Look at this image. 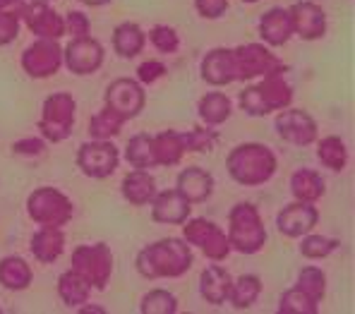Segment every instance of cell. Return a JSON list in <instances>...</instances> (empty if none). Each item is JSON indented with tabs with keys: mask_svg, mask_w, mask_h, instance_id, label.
Returning a JSON list of instances; mask_svg holds the SVG:
<instances>
[{
	"mask_svg": "<svg viewBox=\"0 0 355 314\" xmlns=\"http://www.w3.org/2000/svg\"><path fill=\"white\" fill-rule=\"evenodd\" d=\"M175 190L190 204H202L211 197L214 177H211V173H207L202 168H185L178 175Z\"/></svg>",
	"mask_w": 355,
	"mask_h": 314,
	"instance_id": "cell-21",
	"label": "cell"
},
{
	"mask_svg": "<svg viewBox=\"0 0 355 314\" xmlns=\"http://www.w3.org/2000/svg\"><path fill=\"white\" fill-rule=\"evenodd\" d=\"M65 250V233L55 226H41L31 235V254L41 264H53Z\"/></svg>",
	"mask_w": 355,
	"mask_h": 314,
	"instance_id": "cell-23",
	"label": "cell"
},
{
	"mask_svg": "<svg viewBox=\"0 0 355 314\" xmlns=\"http://www.w3.org/2000/svg\"><path fill=\"white\" fill-rule=\"evenodd\" d=\"M228 243L240 254H257L266 243V230L257 207L240 202L228 213Z\"/></svg>",
	"mask_w": 355,
	"mask_h": 314,
	"instance_id": "cell-4",
	"label": "cell"
},
{
	"mask_svg": "<svg viewBox=\"0 0 355 314\" xmlns=\"http://www.w3.org/2000/svg\"><path fill=\"white\" fill-rule=\"evenodd\" d=\"M192 204L185 200L178 190L156 192L151 200V218L156 223H168V226H182L190 218Z\"/></svg>",
	"mask_w": 355,
	"mask_h": 314,
	"instance_id": "cell-18",
	"label": "cell"
},
{
	"mask_svg": "<svg viewBox=\"0 0 355 314\" xmlns=\"http://www.w3.org/2000/svg\"><path fill=\"white\" fill-rule=\"evenodd\" d=\"M317 221H320V211L315 209V204L297 200L281 209V213L276 216V226L286 238H302V235L312 233Z\"/></svg>",
	"mask_w": 355,
	"mask_h": 314,
	"instance_id": "cell-17",
	"label": "cell"
},
{
	"mask_svg": "<svg viewBox=\"0 0 355 314\" xmlns=\"http://www.w3.org/2000/svg\"><path fill=\"white\" fill-rule=\"evenodd\" d=\"M240 108L252 118H262L271 111H284L293 101V89L286 82L284 72H271L262 77V82L254 87H248L238 96Z\"/></svg>",
	"mask_w": 355,
	"mask_h": 314,
	"instance_id": "cell-3",
	"label": "cell"
},
{
	"mask_svg": "<svg viewBox=\"0 0 355 314\" xmlns=\"http://www.w3.org/2000/svg\"><path fill=\"white\" fill-rule=\"evenodd\" d=\"M106 106L111 111H116L120 118L128 123L135 115L142 113L144 108V89L137 80H128V77H120L113 80L106 89Z\"/></svg>",
	"mask_w": 355,
	"mask_h": 314,
	"instance_id": "cell-13",
	"label": "cell"
},
{
	"mask_svg": "<svg viewBox=\"0 0 355 314\" xmlns=\"http://www.w3.org/2000/svg\"><path fill=\"white\" fill-rule=\"evenodd\" d=\"M62 65L72 75H94L103 65V46L92 36L72 39L62 49Z\"/></svg>",
	"mask_w": 355,
	"mask_h": 314,
	"instance_id": "cell-12",
	"label": "cell"
},
{
	"mask_svg": "<svg viewBox=\"0 0 355 314\" xmlns=\"http://www.w3.org/2000/svg\"><path fill=\"white\" fill-rule=\"evenodd\" d=\"M89 17H85L82 12H70L65 17V34H70L72 39H82V36H89Z\"/></svg>",
	"mask_w": 355,
	"mask_h": 314,
	"instance_id": "cell-43",
	"label": "cell"
},
{
	"mask_svg": "<svg viewBox=\"0 0 355 314\" xmlns=\"http://www.w3.org/2000/svg\"><path fill=\"white\" fill-rule=\"evenodd\" d=\"M75 98L65 91L51 94L44 101V111H41L39 130L44 134L46 142L58 144L65 142L72 132V125H75Z\"/></svg>",
	"mask_w": 355,
	"mask_h": 314,
	"instance_id": "cell-5",
	"label": "cell"
},
{
	"mask_svg": "<svg viewBox=\"0 0 355 314\" xmlns=\"http://www.w3.org/2000/svg\"><path fill=\"white\" fill-rule=\"evenodd\" d=\"M192 266V250L180 238H164L137 254V271L149 281L178 279Z\"/></svg>",
	"mask_w": 355,
	"mask_h": 314,
	"instance_id": "cell-1",
	"label": "cell"
},
{
	"mask_svg": "<svg viewBox=\"0 0 355 314\" xmlns=\"http://www.w3.org/2000/svg\"><path fill=\"white\" fill-rule=\"evenodd\" d=\"M62 65V49L58 41L51 39H36L22 53V67L31 80H46L55 75Z\"/></svg>",
	"mask_w": 355,
	"mask_h": 314,
	"instance_id": "cell-11",
	"label": "cell"
},
{
	"mask_svg": "<svg viewBox=\"0 0 355 314\" xmlns=\"http://www.w3.org/2000/svg\"><path fill=\"white\" fill-rule=\"evenodd\" d=\"M197 113L205 120L207 125H221L231 118V101H228L226 94L221 91H209L200 98V106H197Z\"/></svg>",
	"mask_w": 355,
	"mask_h": 314,
	"instance_id": "cell-30",
	"label": "cell"
},
{
	"mask_svg": "<svg viewBox=\"0 0 355 314\" xmlns=\"http://www.w3.org/2000/svg\"><path fill=\"white\" fill-rule=\"evenodd\" d=\"M182 240L187 245H195L202 250L207 259L211 261H223L231 252V243H228V235L214 221L207 218H192V221L182 223Z\"/></svg>",
	"mask_w": 355,
	"mask_h": 314,
	"instance_id": "cell-8",
	"label": "cell"
},
{
	"mask_svg": "<svg viewBox=\"0 0 355 314\" xmlns=\"http://www.w3.org/2000/svg\"><path fill=\"white\" fill-rule=\"evenodd\" d=\"M202 80L211 87H226L236 82V65H233V49H214L202 60Z\"/></svg>",
	"mask_w": 355,
	"mask_h": 314,
	"instance_id": "cell-19",
	"label": "cell"
},
{
	"mask_svg": "<svg viewBox=\"0 0 355 314\" xmlns=\"http://www.w3.org/2000/svg\"><path fill=\"white\" fill-rule=\"evenodd\" d=\"M31 266L22 257L12 254V257L0 259V286L8 288V290H24L31 286Z\"/></svg>",
	"mask_w": 355,
	"mask_h": 314,
	"instance_id": "cell-27",
	"label": "cell"
},
{
	"mask_svg": "<svg viewBox=\"0 0 355 314\" xmlns=\"http://www.w3.org/2000/svg\"><path fill=\"white\" fill-rule=\"evenodd\" d=\"M276 130L281 139L295 146H310L317 142V123L310 113L295 111V108H284L276 118Z\"/></svg>",
	"mask_w": 355,
	"mask_h": 314,
	"instance_id": "cell-14",
	"label": "cell"
},
{
	"mask_svg": "<svg viewBox=\"0 0 355 314\" xmlns=\"http://www.w3.org/2000/svg\"><path fill=\"white\" fill-rule=\"evenodd\" d=\"M233 65L238 80H254L271 72H286V65L262 44H243L233 49Z\"/></svg>",
	"mask_w": 355,
	"mask_h": 314,
	"instance_id": "cell-9",
	"label": "cell"
},
{
	"mask_svg": "<svg viewBox=\"0 0 355 314\" xmlns=\"http://www.w3.org/2000/svg\"><path fill=\"white\" fill-rule=\"evenodd\" d=\"M259 36L266 46H284L293 36V24L286 8H271L262 15L259 22Z\"/></svg>",
	"mask_w": 355,
	"mask_h": 314,
	"instance_id": "cell-22",
	"label": "cell"
},
{
	"mask_svg": "<svg viewBox=\"0 0 355 314\" xmlns=\"http://www.w3.org/2000/svg\"><path fill=\"white\" fill-rule=\"evenodd\" d=\"M240 3H257V0H240Z\"/></svg>",
	"mask_w": 355,
	"mask_h": 314,
	"instance_id": "cell-49",
	"label": "cell"
},
{
	"mask_svg": "<svg viewBox=\"0 0 355 314\" xmlns=\"http://www.w3.org/2000/svg\"><path fill=\"white\" fill-rule=\"evenodd\" d=\"M149 41L159 53H175L178 46H180V36L173 27H166V24H156L154 29L149 31Z\"/></svg>",
	"mask_w": 355,
	"mask_h": 314,
	"instance_id": "cell-39",
	"label": "cell"
},
{
	"mask_svg": "<svg viewBox=\"0 0 355 314\" xmlns=\"http://www.w3.org/2000/svg\"><path fill=\"white\" fill-rule=\"evenodd\" d=\"M166 75V65L159 60H147L137 67V82L139 85H154L156 80Z\"/></svg>",
	"mask_w": 355,
	"mask_h": 314,
	"instance_id": "cell-42",
	"label": "cell"
},
{
	"mask_svg": "<svg viewBox=\"0 0 355 314\" xmlns=\"http://www.w3.org/2000/svg\"><path fill=\"white\" fill-rule=\"evenodd\" d=\"M320 302H315L310 295L300 290V288H291L281 295L279 300V312L281 314H315L320 310Z\"/></svg>",
	"mask_w": 355,
	"mask_h": 314,
	"instance_id": "cell-35",
	"label": "cell"
},
{
	"mask_svg": "<svg viewBox=\"0 0 355 314\" xmlns=\"http://www.w3.org/2000/svg\"><path fill=\"white\" fill-rule=\"evenodd\" d=\"M82 312L89 314V312H103V310H101V307H82Z\"/></svg>",
	"mask_w": 355,
	"mask_h": 314,
	"instance_id": "cell-48",
	"label": "cell"
},
{
	"mask_svg": "<svg viewBox=\"0 0 355 314\" xmlns=\"http://www.w3.org/2000/svg\"><path fill=\"white\" fill-rule=\"evenodd\" d=\"M317 159L320 164L324 166L329 171H343L346 168V161H348V151L343 139L338 137H324L320 139V146H317Z\"/></svg>",
	"mask_w": 355,
	"mask_h": 314,
	"instance_id": "cell-33",
	"label": "cell"
},
{
	"mask_svg": "<svg viewBox=\"0 0 355 314\" xmlns=\"http://www.w3.org/2000/svg\"><path fill=\"white\" fill-rule=\"evenodd\" d=\"M19 34V15L12 10H0V46H8Z\"/></svg>",
	"mask_w": 355,
	"mask_h": 314,
	"instance_id": "cell-41",
	"label": "cell"
},
{
	"mask_svg": "<svg viewBox=\"0 0 355 314\" xmlns=\"http://www.w3.org/2000/svg\"><path fill=\"white\" fill-rule=\"evenodd\" d=\"M19 17L24 19L31 34L39 36V39L58 41L60 36H65V17H60L55 10H51L41 0H31Z\"/></svg>",
	"mask_w": 355,
	"mask_h": 314,
	"instance_id": "cell-15",
	"label": "cell"
},
{
	"mask_svg": "<svg viewBox=\"0 0 355 314\" xmlns=\"http://www.w3.org/2000/svg\"><path fill=\"white\" fill-rule=\"evenodd\" d=\"M125 161L135 171H149L156 166L154 151H151V134H135L130 137L128 149H125Z\"/></svg>",
	"mask_w": 355,
	"mask_h": 314,
	"instance_id": "cell-32",
	"label": "cell"
},
{
	"mask_svg": "<svg viewBox=\"0 0 355 314\" xmlns=\"http://www.w3.org/2000/svg\"><path fill=\"white\" fill-rule=\"evenodd\" d=\"M41 3H49V0H41Z\"/></svg>",
	"mask_w": 355,
	"mask_h": 314,
	"instance_id": "cell-50",
	"label": "cell"
},
{
	"mask_svg": "<svg viewBox=\"0 0 355 314\" xmlns=\"http://www.w3.org/2000/svg\"><path fill=\"white\" fill-rule=\"evenodd\" d=\"M70 264H72L70 269L75 271V274H80L89 286L101 290V288L108 286V279H111L113 254L103 243L80 245V247H75V252H72Z\"/></svg>",
	"mask_w": 355,
	"mask_h": 314,
	"instance_id": "cell-6",
	"label": "cell"
},
{
	"mask_svg": "<svg viewBox=\"0 0 355 314\" xmlns=\"http://www.w3.org/2000/svg\"><path fill=\"white\" fill-rule=\"evenodd\" d=\"M80 3L89 5V8H101V5H108L111 0H80Z\"/></svg>",
	"mask_w": 355,
	"mask_h": 314,
	"instance_id": "cell-46",
	"label": "cell"
},
{
	"mask_svg": "<svg viewBox=\"0 0 355 314\" xmlns=\"http://www.w3.org/2000/svg\"><path fill=\"white\" fill-rule=\"evenodd\" d=\"M291 192L297 202H310L315 204L324 195V180L317 171L312 168H300L291 175Z\"/></svg>",
	"mask_w": 355,
	"mask_h": 314,
	"instance_id": "cell-26",
	"label": "cell"
},
{
	"mask_svg": "<svg viewBox=\"0 0 355 314\" xmlns=\"http://www.w3.org/2000/svg\"><path fill=\"white\" fill-rule=\"evenodd\" d=\"M118 164L120 151L108 139H94V142L82 144L80 151H77V166L87 177L103 180V177L116 173Z\"/></svg>",
	"mask_w": 355,
	"mask_h": 314,
	"instance_id": "cell-10",
	"label": "cell"
},
{
	"mask_svg": "<svg viewBox=\"0 0 355 314\" xmlns=\"http://www.w3.org/2000/svg\"><path fill=\"white\" fill-rule=\"evenodd\" d=\"M22 3V0H0V10H10L12 5Z\"/></svg>",
	"mask_w": 355,
	"mask_h": 314,
	"instance_id": "cell-47",
	"label": "cell"
},
{
	"mask_svg": "<svg viewBox=\"0 0 355 314\" xmlns=\"http://www.w3.org/2000/svg\"><path fill=\"white\" fill-rule=\"evenodd\" d=\"M46 149V139H39V137H24L19 142H15L12 151L17 156H41Z\"/></svg>",
	"mask_w": 355,
	"mask_h": 314,
	"instance_id": "cell-45",
	"label": "cell"
},
{
	"mask_svg": "<svg viewBox=\"0 0 355 314\" xmlns=\"http://www.w3.org/2000/svg\"><path fill=\"white\" fill-rule=\"evenodd\" d=\"M0 312H3V310H0Z\"/></svg>",
	"mask_w": 355,
	"mask_h": 314,
	"instance_id": "cell-51",
	"label": "cell"
},
{
	"mask_svg": "<svg viewBox=\"0 0 355 314\" xmlns=\"http://www.w3.org/2000/svg\"><path fill=\"white\" fill-rule=\"evenodd\" d=\"M295 288H300L305 295H310L315 302H322V297H324L327 293V276L322 269H317V266H305V269L300 271V276H297V284Z\"/></svg>",
	"mask_w": 355,
	"mask_h": 314,
	"instance_id": "cell-37",
	"label": "cell"
},
{
	"mask_svg": "<svg viewBox=\"0 0 355 314\" xmlns=\"http://www.w3.org/2000/svg\"><path fill=\"white\" fill-rule=\"evenodd\" d=\"M123 125H125V120L120 118L116 111L103 106L101 111L92 118V123H89V134H92V139H111L120 132Z\"/></svg>",
	"mask_w": 355,
	"mask_h": 314,
	"instance_id": "cell-34",
	"label": "cell"
},
{
	"mask_svg": "<svg viewBox=\"0 0 355 314\" xmlns=\"http://www.w3.org/2000/svg\"><path fill=\"white\" fill-rule=\"evenodd\" d=\"M139 312L144 314H175L178 312V300L173 293L164 290V288H154L142 297V307Z\"/></svg>",
	"mask_w": 355,
	"mask_h": 314,
	"instance_id": "cell-36",
	"label": "cell"
},
{
	"mask_svg": "<svg viewBox=\"0 0 355 314\" xmlns=\"http://www.w3.org/2000/svg\"><path fill=\"white\" fill-rule=\"evenodd\" d=\"M89 293H92V286H89L80 274H75L72 269L65 271V274L58 279V295L67 307L87 305Z\"/></svg>",
	"mask_w": 355,
	"mask_h": 314,
	"instance_id": "cell-29",
	"label": "cell"
},
{
	"mask_svg": "<svg viewBox=\"0 0 355 314\" xmlns=\"http://www.w3.org/2000/svg\"><path fill=\"white\" fill-rule=\"evenodd\" d=\"M27 213L39 226L62 228L72 218V202L55 187H39L29 195Z\"/></svg>",
	"mask_w": 355,
	"mask_h": 314,
	"instance_id": "cell-7",
	"label": "cell"
},
{
	"mask_svg": "<svg viewBox=\"0 0 355 314\" xmlns=\"http://www.w3.org/2000/svg\"><path fill=\"white\" fill-rule=\"evenodd\" d=\"M151 151H154L156 166H175V164H180V159L187 154L182 132L166 130V132L154 134V137H151Z\"/></svg>",
	"mask_w": 355,
	"mask_h": 314,
	"instance_id": "cell-24",
	"label": "cell"
},
{
	"mask_svg": "<svg viewBox=\"0 0 355 314\" xmlns=\"http://www.w3.org/2000/svg\"><path fill=\"white\" fill-rule=\"evenodd\" d=\"M259 293H262V281L254 274H245L238 281H233L228 302L233 305V310H248L257 302Z\"/></svg>",
	"mask_w": 355,
	"mask_h": 314,
	"instance_id": "cell-31",
	"label": "cell"
},
{
	"mask_svg": "<svg viewBox=\"0 0 355 314\" xmlns=\"http://www.w3.org/2000/svg\"><path fill=\"white\" fill-rule=\"evenodd\" d=\"M231 286H233L231 274H228L223 266H216V261L202 271L200 293H202V297H205L209 305H223V302H228Z\"/></svg>",
	"mask_w": 355,
	"mask_h": 314,
	"instance_id": "cell-20",
	"label": "cell"
},
{
	"mask_svg": "<svg viewBox=\"0 0 355 314\" xmlns=\"http://www.w3.org/2000/svg\"><path fill=\"white\" fill-rule=\"evenodd\" d=\"M338 247V240L327 238V235H302L300 240V254L307 259H327L334 250Z\"/></svg>",
	"mask_w": 355,
	"mask_h": 314,
	"instance_id": "cell-38",
	"label": "cell"
},
{
	"mask_svg": "<svg viewBox=\"0 0 355 314\" xmlns=\"http://www.w3.org/2000/svg\"><path fill=\"white\" fill-rule=\"evenodd\" d=\"M276 154L264 144L248 142L240 144L228 154L226 159V171L238 185L245 187H257L264 185L266 180H271V175L276 173Z\"/></svg>",
	"mask_w": 355,
	"mask_h": 314,
	"instance_id": "cell-2",
	"label": "cell"
},
{
	"mask_svg": "<svg viewBox=\"0 0 355 314\" xmlns=\"http://www.w3.org/2000/svg\"><path fill=\"white\" fill-rule=\"evenodd\" d=\"M291 24H293V34L300 36L302 41H317L324 36L327 31V15L317 3L310 0H300L288 8Z\"/></svg>",
	"mask_w": 355,
	"mask_h": 314,
	"instance_id": "cell-16",
	"label": "cell"
},
{
	"mask_svg": "<svg viewBox=\"0 0 355 314\" xmlns=\"http://www.w3.org/2000/svg\"><path fill=\"white\" fill-rule=\"evenodd\" d=\"M144 44H147V36L144 31L132 22H123L118 24L116 31H113V49L120 58H135L144 51Z\"/></svg>",
	"mask_w": 355,
	"mask_h": 314,
	"instance_id": "cell-28",
	"label": "cell"
},
{
	"mask_svg": "<svg viewBox=\"0 0 355 314\" xmlns=\"http://www.w3.org/2000/svg\"><path fill=\"white\" fill-rule=\"evenodd\" d=\"M195 8L205 19H218L228 10V0H195Z\"/></svg>",
	"mask_w": 355,
	"mask_h": 314,
	"instance_id": "cell-44",
	"label": "cell"
},
{
	"mask_svg": "<svg viewBox=\"0 0 355 314\" xmlns=\"http://www.w3.org/2000/svg\"><path fill=\"white\" fill-rule=\"evenodd\" d=\"M154 195H156V182H154V177H151L149 171H132V173L125 175L123 197L132 204V207L151 204Z\"/></svg>",
	"mask_w": 355,
	"mask_h": 314,
	"instance_id": "cell-25",
	"label": "cell"
},
{
	"mask_svg": "<svg viewBox=\"0 0 355 314\" xmlns=\"http://www.w3.org/2000/svg\"><path fill=\"white\" fill-rule=\"evenodd\" d=\"M182 139H185V151L207 154L216 144V132H211V130H192V132H182Z\"/></svg>",
	"mask_w": 355,
	"mask_h": 314,
	"instance_id": "cell-40",
	"label": "cell"
}]
</instances>
